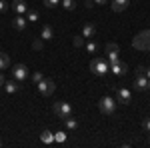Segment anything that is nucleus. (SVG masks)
I'll list each match as a JSON object with an SVG mask.
<instances>
[{
    "label": "nucleus",
    "instance_id": "obj_15",
    "mask_svg": "<svg viewBox=\"0 0 150 148\" xmlns=\"http://www.w3.org/2000/svg\"><path fill=\"white\" fill-rule=\"evenodd\" d=\"M62 120H64V126H66L68 130H76V128H78V120H76L72 114L66 116V118H62Z\"/></svg>",
    "mask_w": 150,
    "mask_h": 148
},
{
    "label": "nucleus",
    "instance_id": "obj_25",
    "mask_svg": "<svg viewBox=\"0 0 150 148\" xmlns=\"http://www.w3.org/2000/svg\"><path fill=\"white\" fill-rule=\"evenodd\" d=\"M42 46H44V40L42 38H36L34 42H32V48L34 50H42Z\"/></svg>",
    "mask_w": 150,
    "mask_h": 148
},
{
    "label": "nucleus",
    "instance_id": "obj_20",
    "mask_svg": "<svg viewBox=\"0 0 150 148\" xmlns=\"http://www.w3.org/2000/svg\"><path fill=\"white\" fill-rule=\"evenodd\" d=\"M26 20H28V22H36V20H38V12L28 8V12H26Z\"/></svg>",
    "mask_w": 150,
    "mask_h": 148
},
{
    "label": "nucleus",
    "instance_id": "obj_17",
    "mask_svg": "<svg viewBox=\"0 0 150 148\" xmlns=\"http://www.w3.org/2000/svg\"><path fill=\"white\" fill-rule=\"evenodd\" d=\"M4 90L8 92V94H14V92L18 90V86H16V80H4Z\"/></svg>",
    "mask_w": 150,
    "mask_h": 148
},
{
    "label": "nucleus",
    "instance_id": "obj_7",
    "mask_svg": "<svg viewBox=\"0 0 150 148\" xmlns=\"http://www.w3.org/2000/svg\"><path fill=\"white\" fill-rule=\"evenodd\" d=\"M110 72L116 74V76H124V74L128 72V64L122 62V60H118V62H114V64H110Z\"/></svg>",
    "mask_w": 150,
    "mask_h": 148
},
{
    "label": "nucleus",
    "instance_id": "obj_30",
    "mask_svg": "<svg viewBox=\"0 0 150 148\" xmlns=\"http://www.w3.org/2000/svg\"><path fill=\"white\" fill-rule=\"evenodd\" d=\"M84 6H86V8L90 10V8H94L96 4H94V0H84Z\"/></svg>",
    "mask_w": 150,
    "mask_h": 148
},
{
    "label": "nucleus",
    "instance_id": "obj_14",
    "mask_svg": "<svg viewBox=\"0 0 150 148\" xmlns=\"http://www.w3.org/2000/svg\"><path fill=\"white\" fill-rule=\"evenodd\" d=\"M40 38H42V40H52V38H54V30H52V26L44 24L42 30H40Z\"/></svg>",
    "mask_w": 150,
    "mask_h": 148
},
{
    "label": "nucleus",
    "instance_id": "obj_33",
    "mask_svg": "<svg viewBox=\"0 0 150 148\" xmlns=\"http://www.w3.org/2000/svg\"><path fill=\"white\" fill-rule=\"evenodd\" d=\"M136 74H144V66H138L136 68Z\"/></svg>",
    "mask_w": 150,
    "mask_h": 148
},
{
    "label": "nucleus",
    "instance_id": "obj_22",
    "mask_svg": "<svg viewBox=\"0 0 150 148\" xmlns=\"http://www.w3.org/2000/svg\"><path fill=\"white\" fill-rule=\"evenodd\" d=\"M106 54H108V58H106V60H108L110 64H114V62H118V60H120V58H118V52H106Z\"/></svg>",
    "mask_w": 150,
    "mask_h": 148
},
{
    "label": "nucleus",
    "instance_id": "obj_11",
    "mask_svg": "<svg viewBox=\"0 0 150 148\" xmlns=\"http://www.w3.org/2000/svg\"><path fill=\"white\" fill-rule=\"evenodd\" d=\"M26 24H28V20L24 18L22 14H18V16L12 20V28H14V30H18V32H22V30H26Z\"/></svg>",
    "mask_w": 150,
    "mask_h": 148
},
{
    "label": "nucleus",
    "instance_id": "obj_32",
    "mask_svg": "<svg viewBox=\"0 0 150 148\" xmlns=\"http://www.w3.org/2000/svg\"><path fill=\"white\" fill-rule=\"evenodd\" d=\"M106 2H108V0H94V4H98V6H104Z\"/></svg>",
    "mask_w": 150,
    "mask_h": 148
},
{
    "label": "nucleus",
    "instance_id": "obj_29",
    "mask_svg": "<svg viewBox=\"0 0 150 148\" xmlns=\"http://www.w3.org/2000/svg\"><path fill=\"white\" fill-rule=\"evenodd\" d=\"M142 128H144L146 132H150V116H146V118L142 120Z\"/></svg>",
    "mask_w": 150,
    "mask_h": 148
},
{
    "label": "nucleus",
    "instance_id": "obj_16",
    "mask_svg": "<svg viewBox=\"0 0 150 148\" xmlns=\"http://www.w3.org/2000/svg\"><path fill=\"white\" fill-rule=\"evenodd\" d=\"M40 140H42L44 144H54V134H52L50 130H42V134H40Z\"/></svg>",
    "mask_w": 150,
    "mask_h": 148
},
{
    "label": "nucleus",
    "instance_id": "obj_39",
    "mask_svg": "<svg viewBox=\"0 0 150 148\" xmlns=\"http://www.w3.org/2000/svg\"><path fill=\"white\" fill-rule=\"evenodd\" d=\"M0 146H2V140H0Z\"/></svg>",
    "mask_w": 150,
    "mask_h": 148
},
{
    "label": "nucleus",
    "instance_id": "obj_35",
    "mask_svg": "<svg viewBox=\"0 0 150 148\" xmlns=\"http://www.w3.org/2000/svg\"><path fill=\"white\" fill-rule=\"evenodd\" d=\"M144 76H146V78L150 80V66H148V68H146V70H144Z\"/></svg>",
    "mask_w": 150,
    "mask_h": 148
},
{
    "label": "nucleus",
    "instance_id": "obj_24",
    "mask_svg": "<svg viewBox=\"0 0 150 148\" xmlns=\"http://www.w3.org/2000/svg\"><path fill=\"white\" fill-rule=\"evenodd\" d=\"M42 2H44L46 8H56L58 4H60V0H42Z\"/></svg>",
    "mask_w": 150,
    "mask_h": 148
},
{
    "label": "nucleus",
    "instance_id": "obj_21",
    "mask_svg": "<svg viewBox=\"0 0 150 148\" xmlns=\"http://www.w3.org/2000/svg\"><path fill=\"white\" fill-rule=\"evenodd\" d=\"M86 50H88V52H90V54H94V52H96V50H98V44H96V42H94L92 38H90V40H88V42H86Z\"/></svg>",
    "mask_w": 150,
    "mask_h": 148
},
{
    "label": "nucleus",
    "instance_id": "obj_8",
    "mask_svg": "<svg viewBox=\"0 0 150 148\" xmlns=\"http://www.w3.org/2000/svg\"><path fill=\"white\" fill-rule=\"evenodd\" d=\"M130 100H132V94H130L128 88H118V90H116V102L130 104Z\"/></svg>",
    "mask_w": 150,
    "mask_h": 148
},
{
    "label": "nucleus",
    "instance_id": "obj_12",
    "mask_svg": "<svg viewBox=\"0 0 150 148\" xmlns=\"http://www.w3.org/2000/svg\"><path fill=\"white\" fill-rule=\"evenodd\" d=\"M134 88H136V90H146V88H148V78H146L144 74H136Z\"/></svg>",
    "mask_w": 150,
    "mask_h": 148
},
{
    "label": "nucleus",
    "instance_id": "obj_13",
    "mask_svg": "<svg viewBox=\"0 0 150 148\" xmlns=\"http://www.w3.org/2000/svg\"><path fill=\"white\" fill-rule=\"evenodd\" d=\"M128 4H130V0H112V12H122L128 8Z\"/></svg>",
    "mask_w": 150,
    "mask_h": 148
},
{
    "label": "nucleus",
    "instance_id": "obj_27",
    "mask_svg": "<svg viewBox=\"0 0 150 148\" xmlns=\"http://www.w3.org/2000/svg\"><path fill=\"white\" fill-rule=\"evenodd\" d=\"M54 142H66V134L64 132H56L54 134Z\"/></svg>",
    "mask_w": 150,
    "mask_h": 148
},
{
    "label": "nucleus",
    "instance_id": "obj_26",
    "mask_svg": "<svg viewBox=\"0 0 150 148\" xmlns=\"http://www.w3.org/2000/svg\"><path fill=\"white\" fill-rule=\"evenodd\" d=\"M72 44L76 46V48H80V46H84V38H82V36H74V40H72Z\"/></svg>",
    "mask_w": 150,
    "mask_h": 148
},
{
    "label": "nucleus",
    "instance_id": "obj_10",
    "mask_svg": "<svg viewBox=\"0 0 150 148\" xmlns=\"http://www.w3.org/2000/svg\"><path fill=\"white\" fill-rule=\"evenodd\" d=\"M10 8L16 12V14H26V12H28V4H26V0H14L10 4Z\"/></svg>",
    "mask_w": 150,
    "mask_h": 148
},
{
    "label": "nucleus",
    "instance_id": "obj_23",
    "mask_svg": "<svg viewBox=\"0 0 150 148\" xmlns=\"http://www.w3.org/2000/svg\"><path fill=\"white\" fill-rule=\"evenodd\" d=\"M120 50V46L116 44V42H108L106 44V52H118Z\"/></svg>",
    "mask_w": 150,
    "mask_h": 148
},
{
    "label": "nucleus",
    "instance_id": "obj_18",
    "mask_svg": "<svg viewBox=\"0 0 150 148\" xmlns=\"http://www.w3.org/2000/svg\"><path fill=\"white\" fill-rule=\"evenodd\" d=\"M8 66H10V56L4 54V52H0V70L8 68Z\"/></svg>",
    "mask_w": 150,
    "mask_h": 148
},
{
    "label": "nucleus",
    "instance_id": "obj_9",
    "mask_svg": "<svg viewBox=\"0 0 150 148\" xmlns=\"http://www.w3.org/2000/svg\"><path fill=\"white\" fill-rule=\"evenodd\" d=\"M94 36H96V24H92V22L84 24V28H82V38H84V40H90Z\"/></svg>",
    "mask_w": 150,
    "mask_h": 148
},
{
    "label": "nucleus",
    "instance_id": "obj_28",
    "mask_svg": "<svg viewBox=\"0 0 150 148\" xmlns=\"http://www.w3.org/2000/svg\"><path fill=\"white\" fill-rule=\"evenodd\" d=\"M42 78H44V74H42V72H34V74H32V82H34V84H38Z\"/></svg>",
    "mask_w": 150,
    "mask_h": 148
},
{
    "label": "nucleus",
    "instance_id": "obj_37",
    "mask_svg": "<svg viewBox=\"0 0 150 148\" xmlns=\"http://www.w3.org/2000/svg\"><path fill=\"white\" fill-rule=\"evenodd\" d=\"M148 88H150V80H148Z\"/></svg>",
    "mask_w": 150,
    "mask_h": 148
},
{
    "label": "nucleus",
    "instance_id": "obj_19",
    "mask_svg": "<svg viewBox=\"0 0 150 148\" xmlns=\"http://www.w3.org/2000/svg\"><path fill=\"white\" fill-rule=\"evenodd\" d=\"M60 2H62V6H64V8H66V10H76V6H78V4H76V0H60Z\"/></svg>",
    "mask_w": 150,
    "mask_h": 148
},
{
    "label": "nucleus",
    "instance_id": "obj_31",
    "mask_svg": "<svg viewBox=\"0 0 150 148\" xmlns=\"http://www.w3.org/2000/svg\"><path fill=\"white\" fill-rule=\"evenodd\" d=\"M6 8H8V2L6 0H0V12H4Z\"/></svg>",
    "mask_w": 150,
    "mask_h": 148
},
{
    "label": "nucleus",
    "instance_id": "obj_5",
    "mask_svg": "<svg viewBox=\"0 0 150 148\" xmlns=\"http://www.w3.org/2000/svg\"><path fill=\"white\" fill-rule=\"evenodd\" d=\"M36 86H38V92L42 96H50V94H54V90H56V84H54L52 78H42Z\"/></svg>",
    "mask_w": 150,
    "mask_h": 148
},
{
    "label": "nucleus",
    "instance_id": "obj_34",
    "mask_svg": "<svg viewBox=\"0 0 150 148\" xmlns=\"http://www.w3.org/2000/svg\"><path fill=\"white\" fill-rule=\"evenodd\" d=\"M0 86H4V74H2V70H0Z\"/></svg>",
    "mask_w": 150,
    "mask_h": 148
},
{
    "label": "nucleus",
    "instance_id": "obj_4",
    "mask_svg": "<svg viewBox=\"0 0 150 148\" xmlns=\"http://www.w3.org/2000/svg\"><path fill=\"white\" fill-rule=\"evenodd\" d=\"M52 112H54V116H58V118H66V116L72 114V106H70V102L58 100V102H54V106H52Z\"/></svg>",
    "mask_w": 150,
    "mask_h": 148
},
{
    "label": "nucleus",
    "instance_id": "obj_38",
    "mask_svg": "<svg viewBox=\"0 0 150 148\" xmlns=\"http://www.w3.org/2000/svg\"><path fill=\"white\" fill-rule=\"evenodd\" d=\"M148 52H150V44H148Z\"/></svg>",
    "mask_w": 150,
    "mask_h": 148
},
{
    "label": "nucleus",
    "instance_id": "obj_3",
    "mask_svg": "<svg viewBox=\"0 0 150 148\" xmlns=\"http://www.w3.org/2000/svg\"><path fill=\"white\" fill-rule=\"evenodd\" d=\"M98 110L104 114V116H110V114L116 112V100H112L110 96H102L100 102H98Z\"/></svg>",
    "mask_w": 150,
    "mask_h": 148
},
{
    "label": "nucleus",
    "instance_id": "obj_1",
    "mask_svg": "<svg viewBox=\"0 0 150 148\" xmlns=\"http://www.w3.org/2000/svg\"><path fill=\"white\" fill-rule=\"evenodd\" d=\"M90 70H92L94 74H98V76H106V74L110 72V62H108L106 58L96 56V58L90 60Z\"/></svg>",
    "mask_w": 150,
    "mask_h": 148
},
{
    "label": "nucleus",
    "instance_id": "obj_2",
    "mask_svg": "<svg viewBox=\"0 0 150 148\" xmlns=\"http://www.w3.org/2000/svg\"><path fill=\"white\" fill-rule=\"evenodd\" d=\"M148 44H150V30H142L132 38V46L136 50H148Z\"/></svg>",
    "mask_w": 150,
    "mask_h": 148
},
{
    "label": "nucleus",
    "instance_id": "obj_36",
    "mask_svg": "<svg viewBox=\"0 0 150 148\" xmlns=\"http://www.w3.org/2000/svg\"><path fill=\"white\" fill-rule=\"evenodd\" d=\"M148 146H150V134H148Z\"/></svg>",
    "mask_w": 150,
    "mask_h": 148
},
{
    "label": "nucleus",
    "instance_id": "obj_6",
    "mask_svg": "<svg viewBox=\"0 0 150 148\" xmlns=\"http://www.w3.org/2000/svg\"><path fill=\"white\" fill-rule=\"evenodd\" d=\"M12 76H14V80L22 82V80L28 78V68H26L24 64H14V66H12Z\"/></svg>",
    "mask_w": 150,
    "mask_h": 148
}]
</instances>
